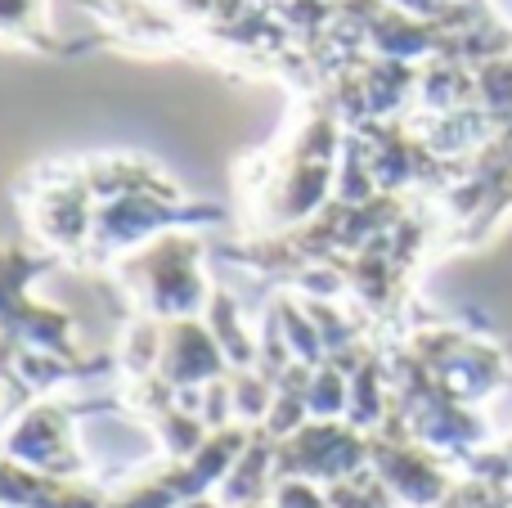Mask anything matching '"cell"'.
Returning <instances> with one entry per match:
<instances>
[{"mask_svg": "<svg viewBox=\"0 0 512 508\" xmlns=\"http://www.w3.org/2000/svg\"><path fill=\"white\" fill-rule=\"evenodd\" d=\"M108 270L135 302V311L153 320H198L216 288V279L207 275V243L198 230L162 234L117 257Z\"/></svg>", "mask_w": 512, "mask_h": 508, "instance_id": "cell-1", "label": "cell"}, {"mask_svg": "<svg viewBox=\"0 0 512 508\" xmlns=\"http://www.w3.org/2000/svg\"><path fill=\"white\" fill-rule=\"evenodd\" d=\"M162 365L158 378L171 392H203V387L221 383L230 374V360H225L221 342L212 338L207 320H162Z\"/></svg>", "mask_w": 512, "mask_h": 508, "instance_id": "cell-6", "label": "cell"}, {"mask_svg": "<svg viewBox=\"0 0 512 508\" xmlns=\"http://www.w3.org/2000/svg\"><path fill=\"white\" fill-rule=\"evenodd\" d=\"M0 446H5V455L14 459V464L32 468V473H45V477L72 473V468H77L68 410L54 401H41V405H32V410H18Z\"/></svg>", "mask_w": 512, "mask_h": 508, "instance_id": "cell-5", "label": "cell"}, {"mask_svg": "<svg viewBox=\"0 0 512 508\" xmlns=\"http://www.w3.org/2000/svg\"><path fill=\"white\" fill-rule=\"evenodd\" d=\"M203 320H207V329H212V338L221 342L230 369H256V356H261V333L248 324L243 297L234 293L230 284L212 288V302H207Z\"/></svg>", "mask_w": 512, "mask_h": 508, "instance_id": "cell-8", "label": "cell"}, {"mask_svg": "<svg viewBox=\"0 0 512 508\" xmlns=\"http://www.w3.org/2000/svg\"><path fill=\"white\" fill-rule=\"evenodd\" d=\"M0 41L36 45V50H59L50 36L45 0H0Z\"/></svg>", "mask_w": 512, "mask_h": 508, "instance_id": "cell-10", "label": "cell"}, {"mask_svg": "<svg viewBox=\"0 0 512 508\" xmlns=\"http://www.w3.org/2000/svg\"><path fill=\"white\" fill-rule=\"evenodd\" d=\"M162 329L167 324L153 320V315H140V320L126 324L122 333V347H117V365L135 378V383H149L158 378V365H162Z\"/></svg>", "mask_w": 512, "mask_h": 508, "instance_id": "cell-9", "label": "cell"}, {"mask_svg": "<svg viewBox=\"0 0 512 508\" xmlns=\"http://www.w3.org/2000/svg\"><path fill=\"white\" fill-rule=\"evenodd\" d=\"M221 203H185V194H126L113 203H99L95 216V239H90V261L113 266L117 257L144 248V243L162 239L171 230H203V225H221Z\"/></svg>", "mask_w": 512, "mask_h": 508, "instance_id": "cell-4", "label": "cell"}, {"mask_svg": "<svg viewBox=\"0 0 512 508\" xmlns=\"http://www.w3.org/2000/svg\"><path fill=\"white\" fill-rule=\"evenodd\" d=\"M54 266H63V261L36 243H0V333L18 347L77 356L72 351V320L32 297V284Z\"/></svg>", "mask_w": 512, "mask_h": 508, "instance_id": "cell-3", "label": "cell"}, {"mask_svg": "<svg viewBox=\"0 0 512 508\" xmlns=\"http://www.w3.org/2000/svg\"><path fill=\"white\" fill-rule=\"evenodd\" d=\"M86 189L99 203H113L126 194H171L180 198V185L149 158H131V153H99V158H81L77 162Z\"/></svg>", "mask_w": 512, "mask_h": 508, "instance_id": "cell-7", "label": "cell"}, {"mask_svg": "<svg viewBox=\"0 0 512 508\" xmlns=\"http://www.w3.org/2000/svg\"><path fill=\"white\" fill-rule=\"evenodd\" d=\"M99 198L86 189L77 162L50 167L27 180L23 194V221L27 239L45 248L59 261H90V239H95Z\"/></svg>", "mask_w": 512, "mask_h": 508, "instance_id": "cell-2", "label": "cell"}]
</instances>
